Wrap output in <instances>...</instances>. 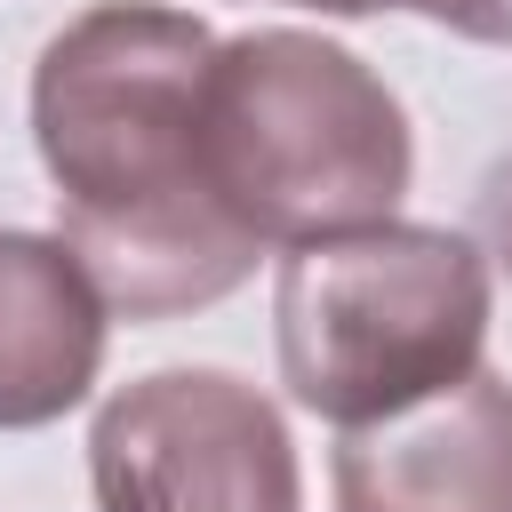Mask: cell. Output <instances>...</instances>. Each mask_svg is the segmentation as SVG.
Masks as SVG:
<instances>
[{
	"instance_id": "9",
	"label": "cell",
	"mask_w": 512,
	"mask_h": 512,
	"mask_svg": "<svg viewBox=\"0 0 512 512\" xmlns=\"http://www.w3.org/2000/svg\"><path fill=\"white\" fill-rule=\"evenodd\" d=\"M280 8H312V16H384V8H424V0H280Z\"/></svg>"
},
{
	"instance_id": "3",
	"label": "cell",
	"mask_w": 512,
	"mask_h": 512,
	"mask_svg": "<svg viewBox=\"0 0 512 512\" xmlns=\"http://www.w3.org/2000/svg\"><path fill=\"white\" fill-rule=\"evenodd\" d=\"M488 256L448 224H352L280 248L272 336L296 408L336 432L432 400L480 368L488 344Z\"/></svg>"
},
{
	"instance_id": "7",
	"label": "cell",
	"mask_w": 512,
	"mask_h": 512,
	"mask_svg": "<svg viewBox=\"0 0 512 512\" xmlns=\"http://www.w3.org/2000/svg\"><path fill=\"white\" fill-rule=\"evenodd\" d=\"M432 24H448L456 40H480V48H512V0H424Z\"/></svg>"
},
{
	"instance_id": "2",
	"label": "cell",
	"mask_w": 512,
	"mask_h": 512,
	"mask_svg": "<svg viewBox=\"0 0 512 512\" xmlns=\"http://www.w3.org/2000/svg\"><path fill=\"white\" fill-rule=\"evenodd\" d=\"M208 184L264 248H304L384 224L408 200L416 136L400 96L344 48L296 24L216 40L200 104Z\"/></svg>"
},
{
	"instance_id": "1",
	"label": "cell",
	"mask_w": 512,
	"mask_h": 512,
	"mask_svg": "<svg viewBox=\"0 0 512 512\" xmlns=\"http://www.w3.org/2000/svg\"><path fill=\"white\" fill-rule=\"evenodd\" d=\"M208 56L216 32L200 16L96 0L32 64V144L56 184V240L128 320L208 312L264 256L208 184Z\"/></svg>"
},
{
	"instance_id": "4",
	"label": "cell",
	"mask_w": 512,
	"mask_h": 512,
	"mask_svg": "<svg viewBox=\"0 0 512 512\" xmlns=\"http://www.w3.org/2000/svg\"><path fill=\"white\" fill-rule=\"evenodd\" d=\"M96 512H304L280 408L232 368H152L88 424Z\"/></svg>"
},
{
	"instance_id": "5",
	"label": "cell",
	"mask_w": 512,
	"mask_h": 512,
	"mask_svg": "<svg viewBox=\"0 0 512 512\" xmlns=\"http://www.w3.org/2000/svg\"><path fill=\"white\" fill-rule=\"evenodd\" d=\"M336 512H512V384L472 368L432 400L352 424L336 440Z\"/></svg>"
},
{
	"instance_id": "8",
	"label": "cell",
	"mask_w": 512,
	"mask_h": 512,
	"mask_svg": "<svg viewBox=\"0 0 512 512\" xmlns=\"http://www.w3.org/2000/svg\"><path fill=\"white\" fill-rule=\"evenodd\" d=\"M480 240H488V256L512 272V152L488 168V184H480Z\"/></svg>"
},
{
	"instance_id": "6",
	"label": "cell",
	"mask_w": 512,
	"mask_h": 512,
	"mask_svg": "<svg viewBox=\"0 0 512 512\" xmlns=\"http://www.w3.org/2000/svg\"><path fill=\"white\" fill-rule=\"evenodd\" d=\"M104 320L112 304L56 232H0V432H40L96 392Z\"/></svg>"
}]
</instances>
